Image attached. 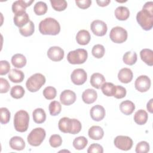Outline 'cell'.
<instances>
[{"instance_id": "1", "label": "cell", "mask_w": 153, "mask_h": 153, "mask_svg": "<svg viewBox=\"0 0 153 153\" xmlns=\"http://www.w3.org/2000/svg\"><path fill=\"white\" fill-rule=\"evenodd\" d=\"M136 20L145 30H149L153 26V2H146L142 10L136 15Z\"/></svg>"}, {"instance_id": "2", "label": "cell", "mask_w": 153, "mask_h": 153, "mask_svg": "<svg viewBox=\"0 0 153 153\" xmlns=\"http://www.w3.org/2000/svg\"><path fill=\"white\" fill-rule=\"evenodd\" d=\"M39 30L42 35H56L60 31V26L54 18L47 17L40 22Z\"/></svg>"}, {"instance_id": "3", "label": "cell", "mask_w": 153, "mask_h": 153, "mask_svg": "<svg viewBox=\"0 0 153 153\" xmlns=\"http://www.w3.org/2000/svg\"><path fill=\"white\" fill-rule=\"evenodd\" d=\"M29 115L24 110L17 111L14 117V126L16 131L19 132H25L29 127Z\"/></svg>"}, {"instance_id": "4", "label": "cell", "mask_w": 153, "mask_h": 153, "mask_svg": "<svg viewBox=\"0 0 153 153\" xmlns=\"http://www.w3.org/2000/svg\"><path fill=\"white\" fill-rule=\"evenodd\" d=\"M45 83V76L40 73H36L27 79L26 86L29 91L36 92L38 91Z\"/></svg>"}, {"instance_id": "5", "label": "cell", "mask_w": 153, "mask_h": 153, "mask_svg": "<svg viewBox=\"0 0 153 153\" xmlns=\"http://www.w3.org/2000/svg\"><path fill=\"white\" fill-rule=\"evenodd\" d=\"M88 57L87 50L83 48H78L74 51H71L67 55L68 62L72 65L84 63Z\"/></svg>"}, {"instance_id": "6", "label": "cell", "mask_w": 153, "mask_h": 153, "mask_svg": "<svg viewBox=\"0 0 153 153\" xmlns=\"http://www.w3.org/2000/svg\"><path fill=\"white\" fill-rule=\"evenodd\" d=\"M45 136L46 133L45 130L41 127H37L30 132L27 136V140L31 146H38L42 143Z\"/></svg>"}, {"instance_id": "7", "label": "cell", "mask_w": 153, "mask_h": 153, "mask_svg": "<svg viewBox=\"0 0 153 153\" xmlns=\"http://www.w3.org/2000/svg\"><path fill=\"white\" fill-rule=\"evenodd\" d=\"M127 30L120 26L114 27L109 33V37L111 41L118 44L125 42L127 39Z\"/></svg>"}, {"instance_id": "8", "label": "cell", "mask_w": 153, "mask_h": 153, "mask_svg": "<svg viewBox=\"0 0 153 153\" xmlns=\"http://www.w3.org/2000/svg\"><path fill=\"white\" fill-rule=\"evenodd\" d=\"M115 146L123 151L130 150L133 146L132 139L127 136H117L114 140Z\"/></svg>"}, {"instance_id": "9", "label": "cell", "mask_w": 153, "mask_h": 153, "mask_svg": "<svg viewBox=\"0 0 153 153\" xmlns=\"http://www.w3.org/2000/svg\"><path fill=\"white\" fill-rule=\"evenodd\" d=\"M90 29L92 32L96 36H104L108 30L106 24L102 20H95L90 25Z\"/></svg>"}, {"instance_id": "10", "label": "cell", "mask_w": 153, "mask_h": 153, "mask_svg": "<svg viewBox=\"0 0 153 153\" xmlns=\"http://www.w3.org/2000/svg\"><path fill=\"white\" fill-rule=\"evenodd\" d=\"M72 82L77 85H80L85 83L87 79L86 72L81 68H78L73 71L71 75Z\"/></svg>"}, {"instance_id": "11", "label": "cell", "mask_w": 153, "mask_h": 153, "mask_svg": "<svg viewBox=\"0 0 153 153\" xmlns=\"http://www.w3.org/2000/svg\"><path fill=\"white\" fill-rule=\"evenodd\" d=\"M151 79L146 75H140L137 77L134 82L135 88L140 92H146L151 87Z\"/></svg>"}, {"instance_id": "12", "label": "cell", "mask_w": 153, "mask_h": 153, "mask_svg": "<svg viewBox=\"0 0 153 153\" xmlns=\"http://www.w3.org/2000/svg\"><path fill=\"white\" fill-rule=\"evenodd\" d=\"M65 53L63 50L57 46L51 47L47 51L48 57L54 62H59L64 57Z\"/></svg>"}, {"instance_id": "13", "label": "cell", "mask_w": 153, "mask_h": 153, "mask_svg": "<svg viewBox=\"0 0 153 153\" xmlns=\"http://www.w3.org/2000/svg\"><path fill=\"white\" fill-rule=\"evenodd\" d=\"M76 99V96L73 91L71 90H63L60 96V100L61 103L66 106L73 104Z\"/></svg>"}, {"instance_id": "14", "label": "cell", "mask_w": 153, "mask_h": 153, "mask_svg": "<svg viewBox=\"0 0 153 153\" xmlns=\"http://www.w3.org/2000/svg\"><path fill=\"white\" fill-rule=\"evenodd\" d=\"M90 114L92 120L96 121H100L105 116V110L102 106L96 105L91 108Z\"/></svg>"}, {"instance_id": "15", "label": "cell", "mask_w": 153, "mask_h": 153, "mask_svg": "<svg viewBox=\"0 0 153 153\" xmlns=\"http://www.w3.org/2000/svg\"><path fill=\"white\" fill-rule=\"evenodd\" d=\"M34 0L26 1L23 0H18L14 1L12 4V11L16 14L26 12V8L30 6Z\"/></svg>"}, {"instance_id": "16", "label": "cell", "mask_w": 153, "mask_h": 153, "mask_svg": "<svg viewBox=\"0 0 153 153\" xmlns=\"http://www.w3.org/2000/svg\"><path fill=\"white\" fill-rule=\"evenodd\" d=\"M73 125L72 119L68 117L62 118L58 123V127L59 130L65 133H71Z\"/></svg>"}, {"instance_id": "17", "label": "cell", "mask_w": 153, "mask_h": 153, "mask_svg": "<svg viewBox=\"0 0 153 153\" xmlns=\"http://www.w3.org/2000/svg\"><path fill=\"white\" fill-rule=\"evenodd\" d=\"M133 74L131 70L129 68H124L120 70L118 74V78L120 82L127 84L131 81Z\"/></svg>"}, {"instance_id": "18", "label": "cell", "mask_w": 153, "mask_h": 153, "mask_svg": "<svg viewBox=\"0 0 153 153\" xmlns=\"http://www.w3.org/2000/svg\"><path fill=\"white\" fill-rule=\"evenodd\" d=\"M97 98V93L94 89L88 88L84 91L82 94V99L87 104L94 103Z\"/></svg>"}, {"instance_id": "19", "label": "cell", "mask_w": 153, "mask_h": 153, "mask_svg": "<svg viewBox=\"0 0 153 153\" xmlns=\"http://www.w3.org/2000/svg\"><path fill=\"white\" fill-rule=\"evenodd\" d=\"M13 22L14 25L20 28L27 25L30 22V19L27 13L24 12L16 14L13 18Z\"/></svg>"}, {"instance_id": "20", "label": "cell", "mask_w": 153, "mask_h": 153, "mask_svg": "<svg viewBox=\"0 0 153 153\" xmlns=\"http://www.w3.org/2000/svg\"><path fill=\"white\" fill-rule=\"evenodd\" d=\"M91 39L89 32L87 30L82 29L78 32L76 35V40L78 44L85 45L88 44Z\"/></svg>"}, {"instance_id": "21", "label": "cell", "mask_w": 153, "mask_h": 153, "mask_svg": "<svg viewBox=\"0 0 153 153\" xmlns=\"http://www.w3.org/2000/svg\"><path fill=\"white\" fill-rule=\"evenodd\" d=\"M105 81L104 76L100 73H94L90 77L91 85L97 89L101 88Z\"/></svg>"}, {"instance_id": "22", "label": "cell", "mask_w": 153, "mask_h": 153, "mask_svg": "<svg viewBox=\"0 0 153 153\" xmlns=\"http://www.w3.org/2000/svg\"><path fill=\"white\" fill-rule=\"evenodd\" d=\"M88 134L89 137L93 140H100L103 137L104 131L100 126H93L89 128Z\"/></svg>"}, {"instance_id": "23", "label": "cell", "mask_w": 153, "mask_h": 153, "mask_svg": "<svg viewBox=\"0 0 153 153\" xmlns=\"http://www.w3.org/2000/svg\"><path fill=\"white\" fill-rule=\"evenodd\" d=\"M10 146L11 149L17 151H22L25 148V142L22 137L20 136H14L11 137L9 142Z\"/></svg>"}, {"instance_id": "24", "label": "cell", "mask_w": 153, "mask_h": 153, "mask_svg": "<svg viewBox=\"0 0 153 153\" xmlns=\"http://www.w3.org/2000/svg\"><path fill=\"white\" fill-rule=\"evenodd\" d=\"M9 79L14 83L22 82L25 78L24 73L20 70L16 69H12L8 74Z\"/></svg>"}, {"instance_id": "25", "label": "cell", "mask_w": 153, "mask_h": 153, "mask_svg": "<svg viewBox=\"0 0 153 153\" xmlns=\"http://www.w3.org/2000/svg\"><path fill=\"white\" fill-rule=\"evenodd\" d=\"M140 58L149 66L153 65V51L149 48L142 49L140 52Z\"/></svg>"}, {"instance_id": "26", "label": "cell", "mask_w": 153, "mask_h": 153, "mask_svg": "<svg viewBox=\"0 0 153 153\" xmlns=\"http://www.w3.org/2000/svg\"><path fill=\"white\" fill-rule=\"evenodd\" d=\"M120 109L121 112L126 115L131 114L135 109L134 104L130 100H126L123 101L120 105Z\"/></svg>"}, {"instance_id": "27", "label": "cell", "mask_w": 153, "mask_h": 153, "mask_svg": "<svg viewBox=\"0 0 153 153\" xmlns=\"http://www.w3.org/2000/svg\"><path fill=\"white\" fill-rule=\"evenodd\" d=\"M115 16L119 20H126L130 16V11L127 7L124 6L118 7L115 10Z\"/></svg>"}, {"instance_id": "28", "label": "cell", "mask_w": 153, "mask_h": 153, "mask_svg": "<svg viewBox=\"0 0 153 153\" xmlns=\"http://www.w3.org/2000/svg\"><path fill=\"white\" fill-rule=\"evenodd\" d=\"M12 65L17 68H22L26 64V59L22 54H16L11 57Z\"/></svg>"}, {"instance_id": "29", "label": "cell", "mask_w": 153, "mask_h": 153, "mask_svg": "<svg viewBox=\"0 0 153 153\" xmlns=\"http://www.w3.org/2000/svg\"><path fill=\"white\" fill-rule=\"evenodd\" d=\"M148 113L143 109H139L134 115V121L139 125L145 124L148 120Z\"/></svg>"}, {"instance_id": "30", "label": "cell", "mask_w": 153, "mask_h": 153, "mask_svg": "<svg viewBox=\"0 0 153 153\" xmlns=\"http://www.w3.org/2000/svg\"><path fill=\"white\" fill-rule=\"evenodd\" d=\"M33 120L37 124L43 123L46 120V114L42 108H36L32 112Z\"/></svg>"}, {"instance_id": "31", "label": "cell", "mask_w": 153, "mask_h": 153, "mask_svg": "<svg viewBox=\"0 0 153 153\" xmlns=\"http://www.w3.org/2000/svg\"><path fill=\"white\" fill-rule=\"evenodd\" d=\"M35 31V25L32 21H30L25 26L19 28V32L20 34L24 36H31Z\"/></svg>"}, {"instance_id": "32", "label": "cell", "mask_w": 153, "mask_h": 153, "mask_svg": "<svg viewBox=\"0 0 153 153\" xmlns=\"http://www.w3.org/2000/svg\"><path fill=\"white\" fill-rule=\"evenodd\" d=\"M103 93L106 96H114L115 90L116 85L111 82H105L101 87Z\"/></svg>"}, {"instance_id": "33", "label": "cell", "mask_w": 153, "mask_h": 153, "mask_svg": "<svg viewBox=\"0 0 153 153\" xmlns=\"http://www.w3.org/2000/svg\"><path fill=\"white\" fill-rule=\"evenodd\" d=\"M123 60L126 65H133L137 61V54L135 52L127 51L124 54Z\"/></svg>"}, {"instance_id": "34", "label": "cell", "mask_w": 153, "mask_h": 153, "mask_svg": "<svg viewBox=\"0 0 153 153\" xmlns=\"http://www.w3.org/2000/svg\"><path fill=\"white\" fill-rule=\"evenodd\" d=\"M88 140L84 136L76 137L73 141V146L77 150L83 149L87 145Z\"/></svg>"}, {"instance_id": "35", "label": "cell", "mask_w": 153, "mask_h": 153, "mask_svg": "<svg viewBox=\"0 0 153 153\" xmlns=\"http://www.w3.org/2000/svg\"><path fill=\"white\" fill-rule=\"evenodd\" d=\"M48 10V7L47 4L42 1H38L37 2L34 7H33V11L38 16H42L45 14Z\"/></svg>"}, {"instance_id": "36", "label": "cell", "mask_w": 153, "mask_h": 153, "mask_svg": "<svg viewBox=\"0 0 153 153\" xmlns=\"http://www.w3.org/2000/svg\"><path fill=\"white\" fill-rule=\"evenodd\" d=\"M25 91L23 87L21 85H14L13 87L10 91V95L14 99H20L23 97Z\"/></svg>"}, {"instance_id": "37", "label": "cell", "mask_w": 153, "mask_h": 153, "mask_svg": "<svg viewBox=\"0 0 153 153\" xmlns=\"http://www.w3.org/2000/svg\"><path fill=\"white\" fill-rule=\"evenodd\" d=\"M49 112L51 115L56 116L59 115L62 110V106L58 101H52L48 106Z\"/></svg>"}, {"instance_id": "38", "label": "cell", "mask_w": 153, "mask_h": 153, "mask_svg": "<svg viewBox=\"0 0 153 153\" xmlns=\"http://www.w3.org/2000/svg\"><path fill=\"white\" fill-rule=\"evenodd\" d=\"M50 3L53 8L58 11H62L65 10L68 5L67 2L65 0H51Z\"/></svg>"}, {"instance_id": "39", "label": "cell", "mask_w": 153, "mask_h": 153, "mask_svg": "<svg viewBox=\"0 0 153 153\" xmlns=\"http://www.w3.org/2000/svg\"><path fill=\"white\" fill-rule=\"evenodd\" d=\"M105 53V47L101 44H96L94 45L91 50V53L93 56L97 59L102 58L104 56Z\"/></svg>"}, {"instance_id": "40", "label": "cell", "mask_w": 153, "mask_h": 153, "mask_svg": "<svg viewBox=\"0 0 153 153\" xmlns=\"http://www.w3.org/2000/svg\"><path fill=\"white\" fill-rule=\"evenodd\" d=\"M57 94L56 89L52 86H48L43 90V96L47 100H52L54 99Z\"/></svg>"}, {"instance_id": "41", "label": "cell", "mask_w": 153, "mask_h": 153, "mask_svg": "<svg viewBox=\"0 0 153 153\" xmlns=\"http://www.w3.org/2000/svg\"><path fill=\"white\" fill-rule=\"evenodd\" d=\"M0 121L1 124H5L8 123L10 120V112L7 108H0Z\"/></svg>"}, {"instance_id": "42", "label": "cell", "mask_w": 153, "mask_h": 153, "mask_svg": "<svg viewBox=\"0 0 153 153\" xmlns=\"http://www.w3.org/2000/svg\"><path fill=\"white\" fill-rule=\"evenodd\" d=\"M49 143L51 147L57 148L62 145V139L59 134H53L50 137Z\"/></svg>"}, {"instance_id": "43", "label": "cell", "mask_w": 153, "mask_h": 153, "mask_svg": "<svg viewBox=\"0 0 153 153\" xmlns=\"http://www.w3.org/2000/svg\"><path fill=\"white\" fill-rule=\"evenodd\" d=\"M135 151L137 153H146L149 151V145L146 141H141L137 144Z\"/></svg>"}, {"instance_id": "44", "label": "cell", "mask_w": 153, "mask_h": 153, "mask_svg": "<svg viewBox=\"0 0 153 153\" xmlns=\"http://www.w3.org/2000/svg\"><path fill=\"white\" fill-rule=\"evenodd\" d=\"M10 65L7 60L0 61V75H4L10 72Z\"/></svg>"}, {"instance_id": "45", "label": "cell", "mask_w": 153, "mask_h": 153, "mask_svg": "<svg viewBox=\"0 0 153 153\" xmlns=\"http://www.w3.org/2000/svg\"><path fill=\"white\" fill-rule=\"evenodd\" d=\"M126 89L121 85H116V90L114 97L117 99H122L126 95Z\"/></svg>"}, {"instance_id": "46", "label": "cell", "mask_w": 153, "mask_h": 153, "mask_svg": "<svg viewBox=\"0 0 153 153\" xmlns=\"http://www.w3.org/2000/svg\"><path fill=\"white\" fill-rule=\"evenodd\" d=\"M88 153H102L103 152V147L98 143H93L90 145L87 149Z\"/></svg>"}, {"instance_id": "47", "label": "cell", "mask_w": 153, "mask_h": 153, "mask_svg": "<svg viewBox=\"0 0 153 153\" xmlns=\"http://www.w3.org/2000/svg\"><path fill=\"white\" fill-rule=\"evenodd\" d=\"M73 121V125H72V128L71 130V132L70 134H75L78 133L82 128V126H81V122L75 118L72 119Z\"/></svg>"}, {"instance_id": "48", "label": "cell", "mask_w": 153, "mask_h": 153, "mask_svg": "<svg viewBox=\"0 0 153 153\" xmlns=\"http://www.w3.org/2000/svg\"><path fill=\"white\" fill-rule=\"evenodd\" d=\"M0 93H5L8 91L10 85L8 81L3 78H0Z\"/></svg>"}, {"instance_id": "49", "label": "cell", "mask_w": 153, "mask_h": 153, "mask_svg": "<svg viewBox=\"0 0 153 153\" xmlns=\"http://www.w3.org/2000/svg\"><path fill=\"white\" fill-rule=\"evenodd\" d=\"M75 3L76 5L81 9H86L88 8L91 4V1L90 0H76Z\"/></svg>"}, {"instance_id": "50", "label": "cell", "mask_w": 153, "mask_h": 153, "mask_svg": "<svg viewBox=\"0 0 153 153\" xmlns=\"http://www.w3.org/2000/svg\"><path fill=\"white\" fill-rule=\"evenodd\" d=\"M96 2L99 6L105 7V6H107L111 2V1L110 0H100V1L97 0Z\"/></svg>"}, {"instance_id": "51", "label": "cell", "mask_w": 153, "mask_h": 153, "mask_svg": "<svg viewBox=\"0 0 153 153\" xmlns=\"http://www.w3.org/2000/svg\"><path fill=\"white\" fill-rule=\"evenodd\" d=\"M152 100L153 99H151L147 103L146 105V108L148 109V111L150 112V113H152Z\"/></svg>"}]
</instances>
